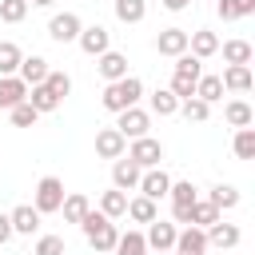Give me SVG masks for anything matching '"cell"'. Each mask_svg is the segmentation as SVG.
<instances>
[{"label":"cell","mask_w":255,"mask_h":255,"mask_svg":"<svg viewBox=\"0 0 255 255\" xmlns=\"http://www.w3.org/2000/svg\"><path fill=\"white\" fill-rule=\"evenodd\" d=\"M128 219H135V223H151V219H159V211H155V203L147 199V195H135V199H128V211H124Z\"/></svg>","instance_id":"cell-26"},{"label":"cell","mask_w":255,"mask_h":255,"mask_svg":"<svg viewBox=\"0 0 255 255\" xmlns=\"http://www.w3.org/2000/svg\"><path fill=\"white\" fill-rule=\"evenodd\" d=\"M80 16L76 12H56L52 20H48V36L56 40V44H76V36H80Z\"/></svg>","instance_id":"cell-6"},{"label":"cell","mask_w":255,"mask_h":255,"mask_svg":"<svg viewBox=\"0 0 255 255\" xmlns=\"http://www.w3.org/2000/svg\"><path fill=\"white\" fill-rule=\"evenodd\" d=\"M175 235H179L175 223H167V219H151L147 231H143V243H147L151 251H171V247H175Z\"/></svg>","instance_id":"cell-7"},{"label":"cell","mask_w":255,"mask_h":255,"mask_svg":"<svg viewBox=\"0 0 255 255\" xmlns=\"http://www.w3.org/2000/svg\"><path fill=\"white\" fill-rule=\"evenodd\" d=\"M179 116L187 120V124H203L207 116H211V104H203V100H179Z\"/></svg>","instance_id":"cell-34"},{"label":"cell","mask_w":255,"mask_h":255,"mask_svg":"<svg viewBox=\"0 0 255 255\" xmlns=\"http://www.w3.org/2000/svg\"><path fill=\"white\" fill-rule=\"evenodd\" d=\"M124 139H139V135H147V128H151V112H143V108H128V112H120V120L112 124Z\"/></svg>","instance_id":"cell-5"},{"label":"cell","mask_w":255,"mask_h":255,"mask_svg":"<svg viewBox=\"0 0 255 255\" xmlns=\"http://www.w3.org/2000/svg\"><path fill=\"white\" fill-rule=\"evenodd\" d=\"M187 52H191L195 60H207V56H215V52H219V36H215V32H207V28L187 32Z\"/></svg>","instance_id":"cell-18"},{"label":"cell","mask_w":255,"mask_h":255,"mask_svg":"<svg viewBox=\"0 0 255 255\" xmlns=\"http://www.w3.org/2000/svg\"><path fill=\"white\" fill-rule=\"evenodd\" d=\"M219 84H223V92H251L255 76H251V68H247V64H227V68H223V76H219Z\"/></svg>","instance_id":"cell-17"},{"label":"cell","mask_w":255,"mask_h":255,"mask_svg":"<svg viewBox=\"0 0 255 255\" xmlns=\"http://www.w3.org/2000/svg\"><path fill=\"white\" fill-rule=\"evenodd\" d=\"M28 16V0H0V20L4 24H20Z\"/></svg>","instance_id":"cell-38"},{"label":"cell","mask_w":255,"mask_h":255,"mask_svg":"<svg viewBox=\"0 0 255 255\" xmlns=\"http://www.w3.org/2000/svg\"><path fill=\"white\" fill-rule=\"evenodd\" d=\"M231 4H235V16H239V20L255 12V0H231Z\"/></svg>","instance_id":"cell-43"},{"label":"cell","mask_w":255,"mask_h":255,"mask_svg":"<svg viewBox=\"0 0 255 255\" xmlns=\"http://www.w3.org/2000/svg\"><path fill=\"white\" fill-rule=\"evenodd\" d=\"M175 112H179V100H175L167 88L151 92V116H175Z\"/></svg>","instance_id":"cell-35"},{"label":"cell","mask_w":255,"mask_h":255,"mask_svg":"<svg viewBox=\"0 0 255 255\" xmlns=\"http://www.w3.org/2000/svg\"><path fill=\"white\" fill-rule=\"evenodd\" d=\"M80 227H84V235H88V243L96 247V251H116V239H120V231H116V223L108 219V215H100V211H88L84 219H80Z\"/></svg>","instance_id":"cell-2"},{"label":"cell","mask_w":255,"mask_h":255,"mask_svg":"<svg viewBox=\"0 0 255 255\" xmlns=\"http://www.w3.org/2000/svg\"><path fill=\"white\" fill-rule=\"evenodd\" d=\"M223 120L239 131V128H251V124H255V112H251V104H247V100H231V104L223 108Z\"/></svg>","instance_id":"cell-21"},{"label":"cell","mask_w":255,"mask_h":255,"mask_svg":"<svg viewBox=\"0 0 255 255\" xmlns=\"http://www.w3.org/2000/svg\"><path fill=\"white\" fill-rule=\"evenodd\" d=\"M167 187H171V175H167L163 167H147V171L139 175V187H135V191H139V195H147L151 203H159V199L167 195Z\"/></svg>","instance_id":"cell-10"},{"label":"cell","mask_w":255,"mask_h":255,"mask_svg":"<svg viewBox=\"0 0 255 255\" xmlns=\"http://www.w3.org/2000/svg\"><path fill=\"white\" fill-rule=\"evenodd\" d=\"M215 219H219L215 203H207V199H195V203H191V215H187V227H199V231H207Z\"/></svg>","instance_id":"cell-25"},{"label":"cell","mask_w":255,"mask_h":255,"mask_svg":"<svg viewBox=\"0 0 255 255\" xmlns=\"http://www.w3.org/2000/svg\"><path fill=\"white\" fill-rule=\"evenodd\" d=\"M167 195H171V207H191V203L199 199V195H195V183H191V179H179V183L171 179Z\"/></svg>","instance_id":"cell-30"},{"label":"cell","mask_w":255,"mask_h":255,"mask_svg":"<svg viewBox=\"0 0 255 255\" xmlns=\"http://www.w3.org/2000/svg\"><path fill=\"white\" fill-rule=\"evenodd\" d=\"M219 52L227 64H251V56H255V48L247 40H227V44H219Z\"/></svg>","instance_id":"cell-28"},{"label":"cell","mask_w":255,"mask_h":255,"mask_svg":"<svg viewBox=\"0 0 255 255\" xmlns=\"http://www.w3.org/2000/svg\"><path fill=\"white\" fill-rule=\"evenodd\" d=\"M203 235H207V247H219V251H231V247H239V239H243L239 223H223V215H219Z\"/></svg>","instance_id":"cell-8"},{"label":"cell","mask_w":255,"mask_h":255,"mask_svg":"<svg viewBox=\"0 0 255 255\" xmlns=\"http://www.w3.org/2000/svg\"><path fill=\"white\" fill-rule=\"evenodd\" d=\"M139 167L128 159V155H120V159H112V187H120V191H135L139 187Z\"/></svg>","instance_id":"cell-12"},{"label":"cell","mask_w":255,"mask_h":255,"mask_svg":"<svg viewBox=\"0 0 255 255\" xmlns=\"http://www.w3.org/2000/svg\"><path fill=\"white\" fill-rule=\"evenodd\" d=\"M187 4H191V0H163V8H167V12H183Z\"/></svg>","instance_id":"cell-45"},{"label":"cell","mask_w":255,"mask_h":255,"mask_svg":"<svg viewBox=\"0 0 255 255\" xmlns=\"http://www.w3.org/2000/svg\"><path fill=\"white\" fill-rule=\"evenodd\" d=\"M60 211H64V223H80L88 211H92V203H88V195H80V191H72V195H64V203H60Z\"/></svg>","instance_id":"cell-24"},{"label":"cell","mask_w":255,"mask_h":255,"mask_svg":"<svg viewBox=\"0 0 255 255\" xmlns=\"http://www.w3.org/2000/svg\"><path fill=\"white\" fill-rule=\"evenodd\" d=\"M147 16V0H116V20L120 24H139Z\"/></svg>","instance_id":"cell-27"},{"label":"cell","mask_w":255,"mask_h":255,"mask_svg":"<svg viewBox=\"0 0 255 255\" xmlns=\"http://www.w3.org/2000/svg\"><path fill=\"white\" fill-rule=\"evenodd\" d=\"M8 223H12V235H36L40 231V211L32 203H20L8 211Z\"/></svg>","instance_id":"cell-13"},{"label":"cell","mask_w":255,"mask_h":255,"mask_svg":"<svg viewBox=\"0 0 255 255\" xmlns=\"http://www.w3.org/2000/svg\"><path fill=\"white\" fill-rule=\"evenodd\" d=\"M139 96H143V80H139V76H124V80H116V84L104 88L100 104L120 116V112H128V108H139Z\"/></svg>","instance_id":"cell-1"},{"label":"cell","mask_w":255,"mask_h":255,"mask_svg":"<svg viewBox=\"0 0 255 255\" xmlns=\"http://www.w3.org/2000/svg\"><path fill=\"white\" fill-rule=\"evenodd\" d=\"M195 100H203V104L223 100V84H219V76H199V84H195Z\"/></svg>","instance_id":"cell-33"},{"label":"cell","mask_w":255,"mask_h":255,"mask_svg":"<svg viewBox=\"0 0 255 255\" xmlns=\"http://www.w3.org/2000/svg\"><path fill=\"white\" fill-rule=\"evenodd\" d=\"M64 179H56V175H44L40 183H36V195H32V207L40 211V215H56L60 211V203H64Z\"/></svg>","instance_id":"cell-3"},{"label":"cell","mask_w":255,"mask_h":255,"mask_svg":"<svg viewBox=\"0 0 255 255\" xmlns=\"http://www.w3.org/2000/svg\"><path fill=\"white\" fill-rule=\"evenodd\" d=\"M124 211H128V191L112 187V191H104V195H100V215H108V219H120Z\"/></svg>","instance_id":"cell-23"},{"label":"cell","mask_w":255,"mask_h":255,"mask_svg":"<svg viewBox=\"0 0 255 255\" xmlns=\"http://www.w3.org/2000/svg\"><path fill=\"white\" fill-rule=\"evenodd\" d=\"M175 76H191V80H199V76H203V60H195L191 52L175 56Z\"/></svg>","instance_id":"cell-39"},{"label":"cell","mask_w":255,"mask_h":255,"mask_svg":"<svg viewBox=\"0 0 255 255\" xmlns=\"http://www.w3.org/2000/svg\"><path fill=\"white\" fill-rule=\"evenodd\" d=\"M36 255H64V235H40Z\"/></svg>","instance_id":"cell-42"},{"label":"cell","mask_w":255,"mask_h":255,"mask_svg":"<svg viewBox=\"0 0 255 255\" xmlns=\"http://www.w3.org/2000/svg\"><path fill=\"white\" fill-rule=\"evenodd\" d=\"M124 151H128V139H124L116 128H100V131H96V155H100V159H120Z\"/></svg>","instance_id":"cell-11"},{"label":"cell","mask_w":255,"mask_h":255,"mask_svg":"<svg viewBox=\"0 0 255 255\" xmlns=\"http://www.w3.org/2000/svg\"><path fill=\"white\" fill-rule=\"evenodd\" d=\"M32 4H36V8H52L56 0H32Z\"/></svg>","instance_id":"cell-46"},{"label":"cell","mask_w":255,"mask_h":255,"mask_svg":"<svg viewBox=\"0 0 255 255\" xmlns=\"http://www.w3.org/2000/svg\"><path fill=\"white\" fill-rule=\"evenodd\" d=\"M171 255H207V235H203L199 227H183V231L175 235Z\"/></svg>","instance_id":"cell-14"},{"label":"cell","mask_w":255,"mask_h":255,"mask_svg":"<svg viewBox=\"0 0 255 255\" xmlns=\"http://www.w3.org/2000/svg\"><path fill=\"white\" fill-rule=\"evenodd\" d=\"M96 68H100V76H104L108 84H116V80H124V76H128V56L108 48L104 56H96Z\"/></svg>","instance_id":"cell-16"},{"label":"cell","mask_w":255,"mask_h":255,"mask_svg":"<svg viewBox=\"0 0 255 255\" xmlns=\"http://www.w3.org/2000/svg\"><path fill=\"white\" fill-rule=\"evenodd\" d=\"M44 88H48V92H52V96H56V100L64 104V96L72 92V76H68V72H56V68H52V72H48V80H44Z\"/></svg>","instance_id":"cell-37"},{"label":"cell","mask_w":255,"mask_h":255,"mask_svg":"<svg viewBox=\"0 0 255 255\" xmlns=\"http://www.w3.org/2000/svg\"><path fill=\"white\" fill-rule=\"evenodd\" d=\"M207 203H215V211L223 215V211L239 207V187H231V183H215V187H211V195H207Z\"/></svg>","instance_id":"cell-22"},{"label":"cell","mask_w":255,"mask_h":255,"mask_svg":"<svg viewBox=\"0 0 255 255\" xmlns=\"http://www.w3.org/2000/svg\"><path fill=\"white\" fill-rule=\"evenodd\" d=\"M20 60H24V52H20L12 40H0V76H16Z\"/></svg>","instance_id":"cell-31"},{"label":"cell","mask_w":255,"mask_h":255,"mask_svg":"<svg viewBox=\"0 0 255 255\" xmlns=\"http://www.w3.org/2000/svg\"><path fill=\"white\" fill-rule=\"evenodd\" d=\"M24 100H28V104H32V108H36L40 116H48V112H56V108H60V100H56V96H52V92H48L44 84L28 88V96H24Z\"/></svg>","instance_id":"cell-29"},{"label":"cell","mask_w":255,"mask_h":255,"mask_svg":"<svg viewBox=\"0 0 255 255\" xmlns=\"http://www.w3.org/2000/svg\"><path fill=\"white\" fill-rule=\"evenodd\" d=\"M195 84H199V80H191V76H171V88H167V92H171L175 100H191V96H195Z\"/></svg>","instance_id":"cell-41"},{"label":"cell","mask_w":255,"mask_h":255,"mask_svg":"<svg viewBox=\"0 0 255 255\" xmlns=\"http://www.w3.org/2000/svg\"><path fill=\"white\" fill-rule=\"evenodd\" d=\"M8 116H12V124H16V128H32V124L40 120V112H36V108H32L28 100H24V104H16V108H12Z\"/></svg>","instance_id":"cell-40"},{"label":"cell","mask_w":255,"mask_h":255,"mask_svg":"<svg viewBox=\"0 0 255 255\" xmlns=\"http://www.w3.org/2000/svg\"><path fill=\"white\" fill-rule=\"evenodd\" d=\"M24 96H28V84L20 76H0V108L4 112H12L16 104H24Z\"/></svg>","instance_id":"cell-20"},{"label":"cell","mask_w":255,"mask_h":255,"mask_svg":"<svg viewBox=\"0 0 255 255\" xmlns=\"http://www.w3.org/2000/svg\"><path fill=\"white\" fill-rule=\"evenodd\" d=\"M231 147H235L239 159H255V128H239L235 139H231Z\"/></svg>","instance_id":"cell-36"},{"label":"cell","mask_w":255,"mask_h":255,"mask_svg":"<svg viewBox=\"0 0 255 255\" xmlns=\"http://www.w3.org/2000/svg\"><path fill=\"white\" fill-rule=\"evenodd\" d=\"M76 44H80L88 56H104V52L112 48V32H108L104 24H88V28H80Z\"/></svg>","instance_id":"cell-9"},{"label":"cell","mask_w":255,"mask_h":255,"mask_svg":"<svg viewBox=\"0 0 255 255\" xmlns=\"http://www.w3.org/2000/svg\"><path fill=\"white\" fill-rule=\"evenodd\" d=\"M139 171H147V167H159V159H163V143L159 139H151V135H139V139H131V147L124 151Z\"/></svg>","instance_id":"cell-4"},{"label":"cell","mask_w":255,"mask_h":255,"mask_svg":"<svg viewBox=\"0 0 255 255\" xmlns=\"http://www.w3.org/2000/svg\"><path fill=\"white\" fill-rule=\"evenodd\" d=\"M155 52H159V56H171V60L183 56V52H187V32H183V28H163V32L155 36Z\"/></svg>","instance_id":"cell-15"},{"label":"cell","mask_w":255,"mask_h":255,"mask_svg":"<svg viewBox=\"0 0 255 255\" xmlns=\"http://www.w3.org/2000/svg\"><path fill=\"white\" fill-rule=\"evenodd\" d=\"M116 255H147L143 231H124V235L116 239Z\"/></svg>","instance_id":"cell-32"},{"label":"cell","mask_w":255,"mask_h":255,"mask_svg":"<svg viewBox=\"0 0 255 255\" xmlns=\"http://www.w3.org/2000/svg\"><path fill=\"white\" fill-rule=\"evenodd\" d=\"M48 72H52V68H48V60H44V56H24V60H20V68H16V76H20L28 88L44 84V80H48Z\"/></svg>","instance_id":"cell-19"},{"label":"cell","mask_w":255,"mask_h":255,"mask_svg":"<svg viewBox=\"0 0 255 255\" xmlns=\"http://www.w3.org/2000/svg\"><path fill=\"white\" fill-rule=\"evenodd\" d=\"M8 239H12V223H8V215L0 211V247H4Z\"/></svg>","instance_id":"cell-44"},{"label":"cell","mask_w":255,"mask_h":255,"mask_svg":"<svg viewBox=\"0 0 255 255\" xmlns=\"http://www.w3.org/2000/svg\"><path fill=\"white\" fill-rule=\"evenodd\" d=\"M155 255H171V251H155Z\"/></svg>","instance_id":"cell-47"}]
</instances>
